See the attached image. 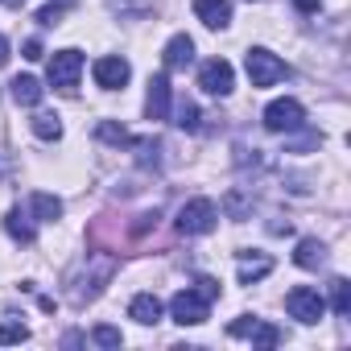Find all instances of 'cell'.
Returning <instances> with one entry per match:
<instances>
[{
  "mask_svg": "<svg viewBox=\"0 0 351 351\" xmlns=\"http://www.w3.org/2000/svg\"><path fill=\"white\" fill-rule=\"evenodd\" d=\"M306 124V108L298 99H273L265 108V128L269 132H298Z\"/></svg>",
  "mask_w": 351,
  "mask_h": 351,
  "instance_id": "8992f818",
  "label": "cell"
},
{
  "mask_svg": "<svg viewBox=\"0 0 351 351\" xmlns=\"http://www.w3.org/2000/svg\"><path fill=\"white\" fill-rule=\"evenodd\" d=\"M58 17H62V9H54V5H46V9L38 13V21H42V25H58Z\"/></svg>",
  "mask_w": 351,
  "mask_h": 351,
  "instance_id": "484cf974",
  "label": "cell"
},
{
  "mask_svg": "<svg viewBox=\"0 0 351 351\" xmlns=\"http://www.w3.org/2000/svg\"><path fill=\"white\" fill-rule=\"evenodd\" d=\"M50 5H54V9H71V5H75V0H50Z\"/></svg>",
  "mask_w": 351,
  "mask_h": 351,
  "instance_id": "f546056e",
  "label": "cell"
},
{
  "mask_svg": "<svg viewBox=\"0 0 351 351\" xmlns=\"http://www.w3.org/2000/svg\"><path fill=\"white\" fill-rule=\"evenodd\" d=\"M128 318L141 322V326L161 322V298H157V293H136V298L128 302Z\"/></svg>",
  "mask_w": 351,
  "mask_h": 351,
  "instance_id": "7c38bea8",
  "label": "cell"
},
{
  "mask_svg": "<svg viewBox=\"0 0 351 351\" xmlns=\"http://www.w3.org/2000/svg\"><path fill=\"white\" fill-rule=\"evenodd\" d=\"M293 5H298L302 13H318V5H322V0H293Z\"/></svg>",
  "mask_w": 351,
  "mask_h": 351,
  "instance_id": "83f0119b",
  "label": "cell"
},
{
  "mask_svg": "<svg viewBox=\"0 0 351 351\" xmlns=\"http://www.w3.org/2000/svg\"><path fill=\"white\" fill-rule=\"evenodd\" d=\"M248 339H252L256 347H277L285 335H281L277 326H269V322H261V318H256V326H252V335H248Z\"/></svg>",
  "mask_w": 351,
  "mask_h": 351,
  "instance_id": "44dd1931",
  "label": "cell"
},
{
  "mask_svg": "<svg viewBox=\"0 0 351 351\" xmlns=\"http://www.w3.org/2000/svg\"><path fill=\"white\" fill-rule=\"evenodd\" d=\"M215 219H219V211H215L211 199H191V203L178 211V232H182V236H207V232L215 228Z\"/></svg>",
  "mask_w": 351,
  "mask_h": 351,
  "instance_id": "277c9868",
  "label": "cell"
},
{
  "mask_svg": "<svg viewBox=\"0 0 351 351\" xmlns=\"http://www.w3.org/2000/svg\"><path fill=\"white\" fill-rule=\"evenodd\" d=\"M199 87H203L207 95H232V87H236L232 62H228V58H207V62L199 66Z\"/></svg>",
  "mask_w": 351,
  "mask_h": 351,
  "instance_id": "52a82bcc",
  "label": "cell"
},
{
  "mask_svg": "<svg viewBox=\"0 0 351 351\" xmlns=\"http://www.w3.org/2000/svg\"><path fill=\"white\" fill-rule=\"evenodd\" d=\"M34 132H38L42 141H58V136H62V120L50 116V112H38V116H34Z\"/></svg>",
  "mask_w": 351,
  "mask_h": 351,
  "instance_id": "d6986e66",
  "label": "cell"
},
{
  "mask_svg": "<svg viewBox=\"0 0 351 351\" xmlns=\"http://www.w3.org/2000/svg\"><path fill=\"white\" fill-rule=\"evenodd\" d=\"M145 116H149V120H165V116H169V71H161V75L149 79Z\"/></svg>",
  "mask_w": 351,
  "mask_h": 351,
  "instance_id": "9c48e42d",
  "label": "cell"
},
{
  "mask_svg": "<svg viewBox=\"0 0 351 351\" xmlns=\"http://www.w3.org/2000/svg\"><path fill=\"white\" fill-rule=\"evenodd\" d=\"M5 62H9V42L0 38V66H5Z\"/></svg>",
  "mask_w": 351,
  "mask_h": 351,
  "instance_id": "f1b7e54d",
  "label": "cell"
},
{
  "mask_svg": "<svg viewBox=\"0 0 351 351\" xmlns=\"http://www.w3.org/2000/svg\"><path fill=\"white\" fill-rule=\"evenodd\" d=\"M29 203H34V215H38V223H54V219H62V199H54V195L38 191Z\"/></svg>",
  "mask_w": 351,
  "mask_h": 351,
  "instance_id": "2e32d148",
  "label": "cell"
},
{
  "mask_svg": "<svg viewBox=\"0 0 351 351\" xmlns=\"http://www.w3.org/2000/svg\"><path fill=\"white\" fill-rule=\"evenodd\" d=\"M244 71H248L252 87H277V83L289 75V66H285L273 50H265V46H252V50L244 54Z\"/></svg>",
  "mask_w": 351,
  "mask_h": 351,
  "instance_id": "6da1fadb",
  "label": "cell"
},
{
  "mask_svg": "<svg viewBox=\"0 0 351 351\" xmlns=\"http://www.w3.org/2000/svg\"><path fill=\"white\" fill-rule=\"evenodd\" d=\"M322 261H326L322 240H302V244H298V252H293V265H302V269H318Z\"/></svg>",
  "mask_w": 351,
  "mask_h": 351,
  "instance_id": "e0dca14e",
  "label": "cell"
},
{
  "mask_svg": "<svg viewBox=\"0 0 351 351\" xmlns=\"http://www.w3.org/2000/svg\"><path fill=\"white\" fill-rule=\"evenodd\" d=\"M273 273V261L269 256H240V285H252V281H261V277H269Z\"/></svg>",
  "mask_w": 351,
  "mask_h": 351,
  "instance_id": "9a60e30c",
  "label": "cell"
},
{
  "mask_svg": "<svg viewBox=\"0 0 351 351\" xmlns=\"http://www.w3.org/2000/svg\"><path fill=\"white\" fill-rule=\"evenodd\" d=\"M91 75H95V83H99L104 91H120V87L132 79V66H128L120 54H108V58H95Z\"/></svg>",
  "mask_w": 351,
  "mask_h": 351,
  "instance_id": "ba28073f",
  "label": "cell"
},
{
  "mask_svg": "<svg viewBox=\"0 0 351 351\" xmlns=\"http://www.w3.org/2000/svg\"><path fill=\"white\" fill-rule=\"evenodd\" d=\"M5 232L17 240V244H34V236H38V228H34V219L21 211V207H13L9 215H5Z\"/></svg>",
  "mask_w": 351,
  "mask_h": 351,
  "instance_id": "5bb4252c",
  "label": "cell"
},
{
  "mask_svg": "<svg viewBox=\"0 0 351 351\" xmlns=\"http://www.w3.org/2000/svg\"><path fill=\"white\" fill-rule=\"evenodd\" d=\"M42 95H46V87H42L34 75H17V79H13V99H17L21 108H38Z\"/></svg>",
  "mask_w": 351,
  "mask_h": 351,
  "instance_id": "4fadbf2b",
  "label": "cell"
},
{
  "mask_svg": "<svg viewBox=\"0 0 351 351\" xmlns=\"http://www.w3.org/2000/svg\"><path fill=\"white\" fill-rule=\"evenodd\" d=\"M169 314H173V322H182V326H199V322H207L211 302L191 285V289H178L169 298Z\"/></svg>",
  "mask_w": 351,
  "mask_h": 351,
  "instance_id": "7a4b0ae2",
  "label": "cell"
},
{
  "mask_svg": "<svg viewBox=\"0 0 351 351\" xmlns=\"http://www.w3.org/2000/svg\"><path fill=\"white\" fill-rule=\"evenodd\" d=\"M25 58H29V62H38V58H42V42H38V38H29V42H25Z\"/></svg>",
  "mask_w": 351,
  "mask_h": 351,
  "instance_id": "4316f807",
  "label": "cell"
},
{
  "mask_svg": "<svg viewBox=\"0 0 351 351\" xmlns=\"http://www.w3.org/2000/svg\"><path fill=\"white\" fill-rule=\"evenodd\" d=\"M95 136L108 141V145H132V132H128L124 124H112V120H104V124L95 128Z\"/></svg>",
  "mask_w": 351,
  "mask_h": 351,
  "instance_id": "ffe728a7",
  "label": "cell"
},
{
  "mask_svg": "<svg viewBox=\"0 0 351 351\" xmlns=\"http://www.w3.org/2000/svg\"><path fill=\"white\" fill-rule=\"evenodd\" d=\"M83 75V54L79 50H58L50 58V87L54 91H75Z\"/></svg>",
  "mask_w": 351,
  "mask_h": 351,
  "instance_id": "5b68a950",
  "label": "cell"
},
{
  "mask_svg": "<svg viewBox=\"0 0 351 351\" xmlns=\"http://www.w3.org/2000/svg\"><path fill=\"white\" fill-rule=\"evenodd\" d=\"M191 62H195V42L186 34H173L165 42V50H161V66L165 71H186Z\"/></svg>",
  "mask_w": 351,
  "mask_h": 351,
  "instance_id": "30bf717a",
  "label": "cell"
},
{
  "mask_svg": "<svg viewBox=\"0 0 351 351\" xmlns=\"http://www.w3.org/2000/svg\"><path fill=\"white\" fill-rule=\"evenodd\" d=\"M195 17L207 29H228L232 25V5L228 0H195Z\"/></svg>",
  "mask_w": 351,
  "mask_h": 351,
  "instance_id": "8fae6325",
  "label": "cell"
},
{
  "mask_svg": "<svg viewBox=\"0 0 351 351\" xmlns=\"http://www.w3.org/2000/svg\"><path fill=\"white\" fill-rule=\"evenodd\" d=\"M91 339H95L99 347H120V343H124V335H120L116 326H95V335H91Z\"/></svg>",
  "mask_w": 351,
  "mask_h": 351,
  "instance_id": "603a6c76",
  "label": "cell"
},
{
  "mask_svg": "<svg viewBox=\"0 0 351 351\" xmlns=\"http://www.w3.org/2000/svg\"><path fill=\"white\" fill-rule=\"evenodd\" d=\"M25 339H29V326H21V322H0V347L25 343Z\"/></svg>",
  "mask_w": 351,
  "mask_h": 351,
  "instance_id": "7402d4cb",
  "label": "cell"
},
{
  "mask_svg": "<svg viewBox=\"0 0 351 351\" xmlns=\"http://www.w3.org/2000/svg\"><path fill=\"white\" fill-rule=\"evenodd\" d=\"M285 310H289L298 322L314 326V322H322V314H326V298H322L318 289H310V285H298V289L285 293Z\"/></svg>",
  "mask_w": 351,
  "mask_h": 351,
  "instance_id": "3957f363",
  "label": "cell"
},
{
  "mask_svg": "<svg viewBox=\"0 0 351 351\" xmlns=\"http://www.w3.org/2000/svg\"><path fill=\"white\" fill-rule=\"evenodd\" d=\"M195 289H199L207 302H215V298H219V281H215V277H199V281H195Z\"/></svg>",
  "mask_w": 351,
  "mask_h": 351,
  "instance_id": "d4e9b609",
  "label": "cell"
},
{
  "mask_svg": "<svg viewBox=\"0 0 351 351\" xmlns=\"http://www.w3.org/2000/svg\"><path fill=\"white\" fill-rule=\"evenodd\" d=\"M178 124L195 132V128H199V108H195V104H182V108H178Z\"/></svg>",
  "mask_w": 351,
  "mask_h": 351,
  "instance_id": "cb8c5ba5",
  "label": "cell"
},
{
  "mask_svg": "<svg viewBox=\"0 0 351 351\" xmlns=\"http://www.w3.org/2000/svg\"><path fill=\"white\" fill-rule=\"evenodd\" d=\"M330 310H335L339 318L351 314V281H347V277H335V281H330Z\"/></svg>",
  "mask_w": 351,
  "mask_h": 351,
  "instance_id": "ac0fdd59",
  "label": "cell"
}]
</instances>
